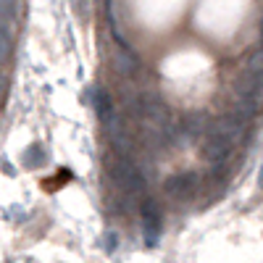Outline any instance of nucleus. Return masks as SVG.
Returning a JSON list of instances; mask_svg holds the SVG:
<instances>
[{"label":"nucleus","instance_id":"nucleus-1","mask_svg":"<svg viewBox=\"0 0 263 263\" xmlns=\"http://www.w3.org/2000/svg\"><path fill=\"white\" fill-rule=\"evenodd\" d=\"M105 171L119 187H124L129 192H142L145 190L142 171L129 156H119V153H114V158H108V163H105Z\"/></svg>","mask_w":263,"mask_h":263},{"label":"nucleus","instance_id":"nucleus-2","mask_svg":"<svg viewBox=\"0 0 263 263\" xmlns=\"http://www.w3.org/2000/svg\"><path fill=\"white\" fill-rule=\"evenodd\" d=\"M105 126H108V140H111L114 153H119V156H129V153H132V135H129L126 124L121 119L111 116L105 121Z\"/></svg>","mask_w":263,"mask_h":263},{"label":"nucleus","instance_id":"nucleus-3","mask_svg":"<svg viewBox=\"0 0 263 263\" xmlns=\"http://www.w3.org/2000/svg\"><path fill=\"white\" fill-rule=\"evenodd\" d=\"M208 126H211V121H208V116L205 114H192V116H187L182 124H179V135L184 137V140H203L205 137V132H208Z\"/></svg>","mask_w":263,"mask_h":263},{"label":"nucleus","instance_id":"nucleus-4","mask_svg":"<svg viewBox=\"0 0 263 263\" xmlns=\"http://www.w3.org/2000/svg\"><path fill=\"white\" fill-rule=\"evenodd\" d=\"M195 187H197V174H192V171H182L166 182V192L174 197H190L195 192Z\"/></svg>","mask_w":263,"mask_h":263},{"label":"nucleus","instance_id":"nucleus-5","mask_svg":"<svg viewBox=\"0 0 263 263\" xmlns=\"http://www.w3.org/2000/svg\"><path fill=\"white\" fill-rule=\"evenodd\" d=\"M114 66H116V71L121 77H132V74L140 69V58L132 53L124 42H119V50L114 53Z\"/></svg>","mask_w":263,"mask_h":263},{"label":"nucleus","instance_id":"nucleus-6","mask_svg":"<svg viewBox=\"0 0 263 263\" xmlns=\"http://www.w3.org/2000/svg\"><path fill=\"white\" fill-rule=\"evenodd\" d=\"M92 105H95V111H98V116L103 119V121H108L114 116V105H111V98H108L103 90H95V100H92Z\"/></svg>","mask_w":263,"mask_h":263},{"label":"nucleus","instance_id":"nucleus-7","mask_svg":"<svg viewBox=\"0 0 263 263\" xmlns=\"http://www.w3.org/2000/svg\"><path fill=\"white\" fill-rule=\"evenodd\" d=\"M8 50H11V37H8V29H6L3 24H0V63L6 61Z\"/></svg>","mask_w":263,"mask_h":263},{"label":"nucleus","instance_id":"nucleus-8","mask_svg":"<svg viewBox=\"0 0 263 263\" xmlns=\"http://www.w3.org/2000/svg\"><path fill=\"white\" fill-rule=\"evenodd\" d=\"M13 13H16V0H0V16L13 18Z\"/></svg>","mask_w":263,"mask_h":263},{"label":"nucleus","instance_id":"nucleus-9","mask_svg":"<svg viewBox=\"0 0 263 263\" xmlns=\"http://www.w3.org/2000/svg\"><path fill=\"white\" fill-rule=\"evenodd\" d=\"M74 3H77V8H79V13H84V6H82V3H84V0H74Z\"/></svg>","mask_w":263,"mask_h":263},{"label":"nucleus","instance_id":"nucleus-10","mask_svg":"<svg viewBox=\"0 0 263 263\" xmlns=\"http://www.w3.org/2000/svg\"><path fill=\"white\" fill-rule=\"evenodd\" d=\"M258 184L263 187V166H260V174H258Z\"/></svg>","mask_w":263,"mask_h":263},{"label":"nucleus","instance_id":"nucleus-11","mask_svg":"<svg viewBox=\"0 0 263 263\" xmlns=\"http://www.w3.org/2000/svg\"><path fill=\"white\" fill-rule=\"evenodd\" d=\"M260 42H263V21H260Z\"/></svg>","mask_w":263,"mask_h":263}]
</instances>
